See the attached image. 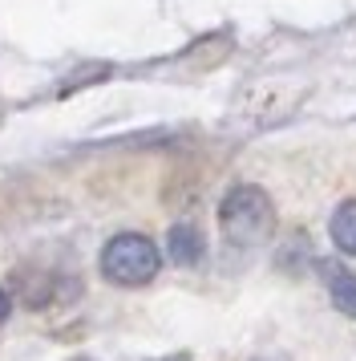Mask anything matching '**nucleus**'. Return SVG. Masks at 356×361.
I'll return each instance as SVG.
<instances>
[{
    "label": "nucleus",
    "instance_id": "nucleus-1",
    "mask_svg": "<svg viewBox=\"0 0 356 361\" xmlns=\"http://www.w3.org/2000/svg\"><path fill=\"white\" fill-rule=\"evenodd\" d=\"M219 228L231 247H259L275 235V203L263 187H231L219 203Z\"/></svg>",
    "mask_w": 356,
    "mask_h": 361
},
{
    "label": "nucleus",
    "instance_id": "nucleus-2",
    "mask_svg": "<svg viewBox=\"0 0 356 361\" xmlns=\"http://www.w3.org/2000/svg\"><path fill=\"white\" fill-rule=\"evenodd\" d=\"M162 252L142 231H122L101 247V276L117 288H142L158 276Z\"/></svg>",
    "mask_w": 356,
    "mask_h": 361
},
{
    "label": "nucleus",
    "instance_id": "nucleus-3",
    "mask_svg": "<svg viewBox=\"0 0 356 361\" xmlns=\"http://www.w3.org/2000/svg\"><path fill=\"white\" fill-rule=\"evenodd\" d=\"M166 252H170V260L182 264V268H191V264L203 260L207 240H203L198 224H174V228H170V235H166Z\"/></svg>",
    "mask_w": 356,
    "mask_h": 361
},
{
    "label": "nucleus",
    "instance_id": "nucleus-4",
    "mask_svg": "<svg viewBox=\"0 0 356 361\" xmlns=\"http://www.w3.org/2000/svg\"><path fill=\"white\" fill-rule=\"evenodd\" d=\"M324 284H328V296L344 317L356 321V272L340 268V264H324Z\"/></svg>",
    "mask_w": 356,
    "mask_h": 361
},
{
    "label": "nucleus",
    "instance_id": "nucleus-5",
    "mask_svg": "<svg viewBox=\"0 0 356 361\" xmlns=\"http://www.w3.org/2000/svg\"><path fill=\"white\" fill-rule=\"evenodd\" d=\"M332 244L344 256H356V199H344L332 212Z\"/></svg>",
    "mask_w": 356,
    "mask_h": 361
},
{
    "label": "nucleus",
    "instance_id": "nucleus-6",
    "mask_svg": "<svg viewBox=\"0 0 356 361\" xmlns=\"http://www.w3.org/2000/svg\"><path fill=\"white\" fill-rule=\"evenodd\" d=\"M8 312H13V300H8V293H4V288H0V321H4Z\"/></svg>",
    "mask_w": 356,
    "mask_h": 361
},
{
    "label": "nucleus",
    "instance_id": "nucleus-7",
    "mask_svg": "<svg viewBox=\"0 0 356 361\" xmlns=\"http://www.w3.org/2000/svg\"><path fill=\"white\" fill-rule=\"evenodd\" d=\"M259 361H284V357H259Z\"/></svg>",
    "mask_w": 356,
    "mask_h": 361
}]
</instances>
